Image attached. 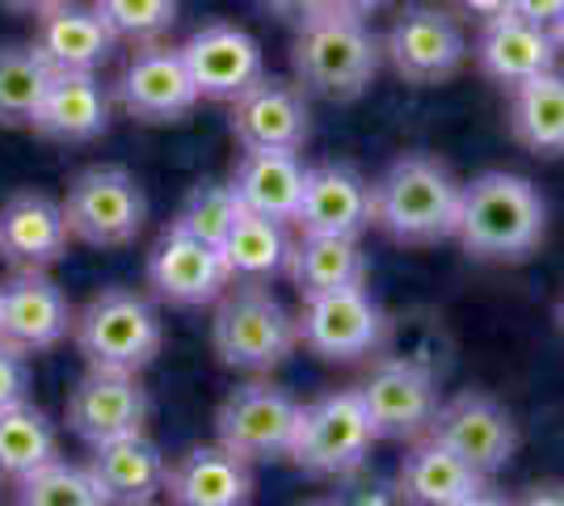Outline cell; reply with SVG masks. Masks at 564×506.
<instances>
[{"label": "cell", "instance_id": "6da1fadb", "mask_svg": "<svg viewBox=\"0 0 564 506\" xmlns=\"http://www.w3.org/2000/svg\"><path fill=\"white\" fill-rule=\"evenodd\" d=\"M543 233H547V203L535 182L506 169H489L464 182L455 237L468 254L489 262H522L540 249Z\"/></svg>", "mask_w": 564, "mask_h": 506}, {"label": "cell", "instance_id": "7a4b0ae2", "mask_svg": "<svg viewBox=\"0 0 564 506\" xmlns=\"http://www.w3.org/2000/svg\"><path fill=\"white\" fill-rule=\"evenodd\" d=\"M376 198V228L400 245H434L455 237L464 182L438 157L409 152L371 182Z\"/></svg>", "mask_w": 564, "mask_h": 506}, {"label": "cell", "instance_id": "3957f363", "mask_svg": "<svg viewBox=\"0 0 564 506\" xmlns=\"http://www.w3.org/2000/svg\"><path fill=\"white\" fill-rule=\"evenodd\" d=\"M379 60H383V47L367 18L337 13V9H321L300 22V34L291 43L295 80L307 94L329 97V101H354L367 94L379 73Z\"/></svg>", "mask_w": 564, "mask_h": 506}, {"label": "cell", "instance_id": "277c9868", "mask_svg": "<svg viewBox=\"0 0 564 506\" xmlns=\"http://www.w3.org/2000/svg\"><path fill=\"white\" fill-rule=\"evenodd\" d=\"M212 346L224 367L261 376L291 359L300 346V325L265 283H236L215 304Z\"/></svg>", "mask_w": 564, "mask_h": 506}, {"label": "cell", "instance_id": "5b68a950", "mask_svg": "<svg viewBox=\"0 0 564 506\" xmlns=\"http://www.w3.org/2000/svg\"><path fill=\"white\" fill-rule=\"evenodd\" d=\"M72 337L80 346V355L97 372H127L140 376L148 363L161 355L165 325L156 304L131 288H101L76 313Z\"/></svg>", "mask_w": 564, "mask_h": 506}, {"label": "cell", "instance_id": "8992f818", "mask_svg": "<svg viewBox=\"0 0 564 506\" xmlns=\"http://www.w3.org/2000/svg\"><path fill=\"white\" fill-rule=\"evenodd\" d=\"M376 439L379 434L367 418L358 388H341L307 401L300 410V431L286 460H295L312 477H350L367 464Z\"/></svg>", "mask_w": 564, "mask_h": 506}, {"label": "cell", "instance_id": "52a82bcc", "mask_svg": "<svg viewBox=\"0 0 564 506\" xmlns=\"http://www.w3.org/2000/svg\"><path fill=\"white\" fill-rule=\"evenodd\" d=\"M64 219H68L72 241L118 249L140 237L143 219H148V198L122 165H89L72 177L64 194Z\"/></svg>", "mask_w": 564, "mask_h": 506}, {"label": "cell", "instance_id": "ba28073f", "mask_svg": "<svg viewBox=\"0 0 564 506\" xmlns=\"http://www.w3.org/2000/svg\"><path fill=\"white\" fill-rule=\"evenodd\" d=\"M300 401L279 385H240L224 397V406L215 413V434L219 448H228L232 456L261 464V460H286L295 448L300 431Z\"/></svg>", "mask_w": 564, "mask_h": 506}, {"label": "cell", "instance_id": "9c48e42d", "mask_svg": "<svg viewBox=\"0 0 564 506\" xmlns=\"http://www.w3.org/2000/svg\"><path fill=\"white\" fill-rule=\"evenodd\" d=\"M300 342L312 355L329 363H354L376 355L388 337V316L371 300L367 288L329 291V295H307L300 304Z\"/></svg>", "mask_w": 564, "mask_h": 506}, {"label": "cell", "instance_id": "30bf717a", "mask_svg": "<svg viewBox=\"0 0 564 506\" xmlns=\"http://www.w3.org/2000/svg\"><path fill=\"white\" fill-rule=\"evenodd\" d=\"M422 439L443 443L451 456H459L468 469H476L485 482L501 473L518 452L514 418L485 392H459V397L443 401Z\"/></svg>", "mask_w": 564, "mask_h": 506}, {"label": "cell", "instance_id": "8fae6325", "mask_svg": "<svg viewBox=\"0 0 564 506\" xmlns=\"http://www.w3.org/2000/svg\"><path fill=\"white\" fill-rule=\"evenodd\" d=\"M383 55L409 85H438V80H451L464 68L468 34H464L459 18H451L447 9L409 4L388 30Z\"/></svg>", "mask_w": 564, "mask_h": 506}, {"label": "cell", "instance_id": "7c38bea8", "mask_svg": "<svg viewBox=\"0 0 564 506\" xmlns=\"http://www.w3.org/2000/svg\"><path fill=\"white\" fill-rule=\"evenodd\" d=\"M115 101L140 122H177L186 119L203 97L189 80L182 47L148 43V47L131 51V60L122 64L115 80Z\"/></svg>", "mask_w": 564, "mask_h": 506}, {"label": "cell", "instance_id": "4fadbf2b", "mask_svg": "<svg viewBox=\"0 0 564 506\" xmlns=\"http://www.w3.org/2000/svg\"><path fill=\"white\" fill-rule=\"evenodd\" d=\"M148 413H152V397L140 385V376L97 372V367H89L72 385L68 406H64L72 434H80L89 448L115 443V439H127V434H143Z\"/></svg>", "mask_w": 564, "mask_h": 506}, {"label": "cell", "instance_id": "5bb4252c", "mask_svg": "<svg viewBox=\"0 0 564 506\" xmlns=\"http://www.w3.org/2000/svg\"><path fill=\"white\" fill-rule=\"evenodd\" d=\"M379 439H422L438 413V380L413 359H388L358 385Z\"/></svg>", "mask_w": 564, "mask_h": 506}, {"label": "cell", "instance_id": "9a60e30c", "mask_svg": "<svg viewBox=\"0 0 564 506\" xmlns=\"http://www.w3.org/2000/svg\"><path fill=\"white\" fill-rule=\"evenodd\" d=\"M72 313L64 288L47 270H18L0 288V342L18 355H39L72 334Z\"/></svg>", "mask_w": 564, "mask_h": 506}, {"label": "cell", "instance_id": "2e32d148", "mask_svg": "<svg viewBox=\"0 0 564 506\" xmlns=\"http://www.w3.org/2000/svg\"><path fill=\"white\" fill-rule=\"evenodd\" d=\"M228 127L245 152H300L312 136L304 89L279 76H261L232 101Z\"/></svg>", "mask_w": 564, "mask_h": 506}, {"label": "cell", "instance_id": "e0dca14e", "mask_svg": "<svg viewBox=\"0 0 564 506\" xmlns=\"http://www.w3.org/2000/svg\"><path fill=\"white\" fill-rule=\"evenodd\" d=\"M182 60L198 97H212V101H236L265 76V55L258 39L232 22L198 25L182 43Z\"/></svg>", "mask_w": 564, "mask_h": 506}, {"label": "cell", "instance_id": "ac0fdd59", "mask_svg": "<svg viewBox=\"0 0 564 506\" xmlns=\"http://www.w3.org/2000/svg\"><path fill=\"white\" fill-rule=\"evenodd\" d=\"M148 283L169 304L198 309V304H212V300H219L224 291L232 288V274H228L224 254L215 245L198 241V237H189V233L169 224L161 233V241L152 245Z\"/></svg>", "mask_w": 564, "mask_h": 506}, {"label": "cell", "instance_id": "d6986e66", "mask_svg": "<svg viewBox=\"0 0 564 506\" xmlns=\"http://www.w3.org/2000/svg\"><path fill=\"white\" fill-rule=\"evenodd\" d=\"M295 224L316 237H362L376 224V198L371 182L354 165L325 161V165H307L304 203Z\"/></svg>", "mask_w": 564, "mask_h": 506}, {"label": "cell", "instance_id": "ffe728a7", "mask_svg": "<svg viewBox=\"0 0 564 506\" xmlns=\"http://www.w3.org/2000/svg\"><path fill=\"white\" fill-rule=\"evenodd\" d=\"M68 219L64 203L43 191H18L0 203V258L13 270H47L68 258Z\"/></svg>", "mask_w": 564, "mask_h": 506}, {"label": "cell", "instance_id": "44dd1931", "mask_svg": "<svg viewBox=\"0 0 564 506\" xmlns=\"http://www.w3.org/2000/svg\"><path fill=\"white\" fill-rule=\"evenodd\" d=\"M85 469L106 506H152L165 494L169 456L161 452L156 439L127 434L115 443H97Z\"/></svg>", "mask_w": 564, "mask_h": 506}, {"label": "cell", "instance_id": "7402d4cb", "mask_svg": "<svg viewBox=\"0 0 564 506\" xmlns=\"http://www.w3.org/2000/svg\"><path fill=\"white\" fill-rule=\"evenodd\" d=\"M165 498L169 506H249L253 464L219 443H198L169 464Z\"/></svg>", "mask_w": 564, "mask_h": 506}, {"label": "cell", "instance_id": "603a6c76", "mask_svg": "<svg viewBox=\"0 0 564 506\" xmlns=\"http://www.w3.org/2000/svg\"><path fill=\"white\" fill-rule=\"evenodd\" d=\"M471 51H476L480 73L497 80V85H506V89H518V85H527V80H535L543 73H556V60H561L556 34L522 22L514 13L480 25V39H476Z\"/></svg>", "mask_w": 564, "mask_h": 506}, {"label": "cell", "instance_id": "cb8c5ba5", "mask_svg": "<svg viewBox=\"0 0 564 506\" xmlns=\"http://www.w3.org/2000/svg\"><path fill=\"white\" fill-rule=\"evenodd\" d=\"M30 127L59 144H89L110 127V94L97 73H55Z\"/></svg>", "mask_w": 564, "mask_h": 506}, {"label": "cell", "instance_id": "d4e9b609", "mask_svg": "<svg viewBox=\"0 0 564 506\" xmlns=\"http://www.w3.org/2000/svg\"><path fill=\"white\" fill-rule=\"evenodd\" d=\"M115 43L118 39L106 30V22L97 18L94 9H80V4L68 0L55 13L39 18L30 47L43 55V64L51 73H97L110 60Z\"/></svg>", "mask_w": 564, "mask_h": 506}, {"label": "cell", "instance_id": "484cf974", "mask_svg": "<svg viewBox=\"0 0 564 506\" xmlns=\"http://www.w3.org/2000/svg\"><path fill=\"white\" fill-rule=\"evenodd\" d=\"M307 165L295 152H245L236 161L232 186L249 216H265L274 224H295L304 203Z\"/></svg>", "mask_w": 564, "mask_h": 506}, {"label": "cell", "instance_id": "4316f807", "mask_svg": "<svg viewBox=\"0 0 564 506\" xmlns=\"http://www.w3.org/2000/svg\"><path fill=\"white\" fill-rule=\"evenodd\" d=\"M367 254L354 237H316L304 233L286 254V274L300 295H329V291L367 288Z\"/></svg>", "mask_w": 564, "mask_h": 506}, {"label": "cell", "instance_id": "83f0119b", "mask_svg": "<svg viewBox=\"0 0 564 506\" xmlns=\"http://www.w3.org/2000/svg\"><path fill=\"white\" fill-rule=\"evenodd\" d=\"M485 482L476 469H468L459 456H451L443 443L434 439H417L409 448V456L400 460L397 494L404 506H451L464 494H471Z\"/></svg>", "mask_w": 564, "mask_h": 506}, {"label": "cell", "instance_id": "f1b7e54d", "mask_svg": "<svg viewBox=\"0 0 564 506\" xmlns=\"http://www.w3.org/2000/svg\"><path fill=\"white\" fill-rule=\"evenodd\" d=\"M510 131L522 148L561 157L564 152V76L543 73L510 89Z\"/></svg>", "mask_w": 564, "mask_h": 506}, {"label": "cell", "instance_id": "f546056e", "mask_svg": "<svg viewBox=\"0 0 564 506\" xmlns=\"http://www.w3.org/2000/svg\"><path fill=\"white\" fill-rule=\"evenodd\" d=\"M51 460H59V431L47 413L30 401L0 410V482L18 485Z\"/></svg>", "mask_w": 564, "mask_h": 506}, {"label": "cell", "instance_id": "4dcf8cb0", "mask_svg": "<svg viewBox=\"0 0 564 506\" xmlns=\"http://www.w3.org/2000/svg\"><path fill=\"white\" fill-rule=\"evenodd\" d=\"M219 254H224V266H228L232 283H265L279 270H286L291 241H286L282 224L245 212L240 224L228 233V241L219 245Z\"/></svg>", "mask_w": 564, "mask_h": 506}, {"label": "cell", "instance_id": "1f68e13d", "mask_svg": "<svg viewBox=\"0 0 564 506\" xmlns=\"http://www.w3.org/2000/svg\"><path fill=\"white\" fill-rule=\"evenodd\" d=\"M51 68L30 43L0 47V127H30L51 85Z\"/></svg>", "mask_w": 564, "mask_h": 506}, {"label": "cell", "instance_id": "d6a6232c", "mask_svg": "<svg viewBox=\"0 0 564 506\" xmlns=\"http://www.w3.org/2000/svg\"><path fill=\"white\" fill-rule=\"evenodd\" d=\"M240 216H245V203H240L232 182H198L186 194V203L177 207L173 228H182L189 237H198V241L219 249V245L228 241V233L240 224Z\"/></svg>", "mask_w": 564, "mask_h": 506}, {"label": "cell", "instance_id": "836d02e7", "mask_svg": "<svg viewBox=\"0 0 564 506\" xmlns=\"http://www.w3.org/2000/svg\"><path fill=\"white\" fill-rule=\"evenodd\" d=\"M18 506H106L85 464L51 460L18 482Z\"/></svg>", "mask_w": 564, "mask_h": 506}, {"label": "cell", "instance_id": "e575fe53", "mask_svg": "<svg viewBox=\"0 0 564 506\" xmlns=\"http://www.w3.org/2000/svg\"><path fill=\"white\" fill-rule=\"evenodd\" d=\"M94 13L122 43H156L177 22V0H94Z\"/></svg>", "mask_w": 564, "mask_h": 506}, {"label": "cell", "instance_id": "d590c367", "mask_svg": "<svg viewBox=\"0 0 564 506\" xmlns=\"http://www.w3.org/2000/svg\"><path fill=\"white\" fill-rule=\"evenodd\" d=\"M18 401H30V367H25V355L0 342V410Z\"/></svg>", "mask_w": 564, "mask_h": 506}, {"label": "cell", "instance_id": "8d00e7d4", "mask_svg": "<svg viewBox=\"0 0 564 506\" xmlns=\"http://www.w3.org/2000/svg\"><path fill=\"white\" fill-rule=\"evenodd\" d=\"M510 13L522 22L540 25L547 34H556V43L564 47V0H514Z\"/></svg>", "mask_w": 564, "mask_h": 506}, {"label": "cell", "instance_id": "74e56055", "mask_svg": "<svg viewBox=\"0 0 564 506\" xmlns=\"http://www.w3.org/2000/svg\"><path fill=\"white\" fill-rule=\"evenodd\" d=\"M261 9H270L274 18H286V22H307L312 13L325 9V0H258Z\"/></svg>", "mask_w": 564, "mask_h": 506}, {"label": "cell", "instance_id": "f35d334b", "mask_svg": "<svg viewBox=\"0 0 564 506\" xmlns=\"http://www.w3.org/2000/svg\"><path fill=\"white\" fill-rule=\"evenodd\" d=\"M510 4H514V0H459V13L471 18V22L489 25V22H497V18H506Z\"/></svg>", "mask_w": 564, "mask_h": 506}, {"label": "cell", "instance_id": "ab89813d", "mask_svg": "<svg viewBox=\"0 0 564 506\" xmlns=\"http://www.w3.org/2000/svg\"><path fill=\"white\" fill-rule=\"evenodd\" d=\"M510 506H564V485H531Z\"/></svg>", "mask_w": 564, "mask_h": 506}, {"label": "cell", "instance_id": "60d3db41", "mask_svg": "<svg viewBox=\"0 0 564 506\" xmlns=\"http://www.w3.org/2000/svg\"><path fill=\"white\" fill-rule=\"evenodd\" d=\"M514 503V498H506V494H501V489H494V485H476V489H471V494H464V498H459V503H451V506H510Z\"/></svg>", "mask_w": 564, "mask_h": 506}, {"label": "cell", "instance_id": "b9f144b4", "mask_svg": "<svg viewBox=\"0 0 564 506\" xmlns=\"http://www.w3.org/2000/svg\"><path fill=\"white\" fill-rule=\"evenodd\" d=\"M4 9H13V13H25V18H47V13H55L59 4H68V0H0Z\"/></svg>", "mask_w": 564, "mask_h": 506}, {"label": "cell", "instance_id": "7bdbcfd3", "mask_svg": "<svg viewBox=\"0 0 564 506\" xmlns=\"http://www.w3.org/2000/svg\"><path fill=\"white\" fill-rule=\"evenodd\" d=\"M388 0H325V9H337V13H354V18H371L376 9H383Z\"/></svg>", "mask_w": 564, "mask_h": 506}, {"label": "cell", "instance_id": "ee69618b", "mask_svg": "<svg viewBox=\"0 0 564 506\" xmlns=\"http://www.w3.org/2000/svg\"><path fill=\"white\" fill-rule=\"evenodd\" d=\"M556 325H561V334H564V295L556 300Z\"/></svg>", "mask_w": 564, "mask_h": 506}, {"label": "cell", "instance_id": "f6af8a7d", "mask_svg": "<svg viewBox=\"0 0 564 506\" xmlns=\"http://www.w3.org/2000/svg\"><path fill=\"white\" fill-rule=\"evenodd\" d=\"M307 506H341V503H307Z\"/></svg>", "mask_w": 564, "mask_h": 506}]
</instances>
